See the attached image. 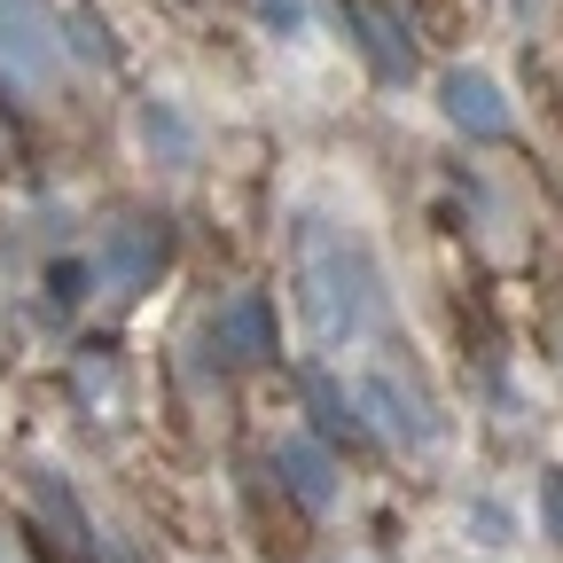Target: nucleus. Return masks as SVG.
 Wrapping results in <instances>:
<instances>
[{
    "instance_id": "20e7f679",
    "label": "nucleus",
    "mask_w": 563,
    "mask_h": 563,
    "mask_svg": "<svg viewBox=\"0 0 563 563\" xmlns=\"http://www.w3.org/2000/svg\"><path fill=\"white\" fill-rule=\"evenodd\" d=\"M548 517L563 525V477H548Z\"/></svg>"
},
{
    "instance_id": "7ed1b4c3",
    "label": "nucleus",
    "mask_w": 563,
    "mask_h": 563,
    "mask_svg": "<svg viewBox=\"0 0 563 563\" xmlns=\"http://www.w3.org/2000/svg\"><path fill=\"white\" fill-rule=\"evenodd\" d=\"M0 563H40V555H32V548H24V540H16L9 525H0Z\"/></svg>"
},
{
    "instance_id": "f257e3e1",
    "label": "nucleus",
    "mask_w": 563,
    "mask_h": 563,
    "mask_svg": "<svg viewBox=\"0 0 563 563\" xmlns=\"http://www.w3.org/2000/svg\"><path fill=\"white\" fill-rule=\"evenodd\" d=\"M0 79L16 87L55 79V24L40 0H0Z\"/></svg>"
},
{
    "instance_id": "f03ea898",
    "label": "nucleus",
    "mask_w": 563,
    "mask_h": 563,
    "mask_svg": "<svg viewBox=\"0 0 563 563\" xmlns=\"http://www.w3.org/2000/svg\"><path fill=\"white\" fill-rule=\"evenodd\" d=\"M446 102H454V118L477 125V133H509V118H501V102H493L485 79H446Z\"/></svg>"
}]
</instances>
